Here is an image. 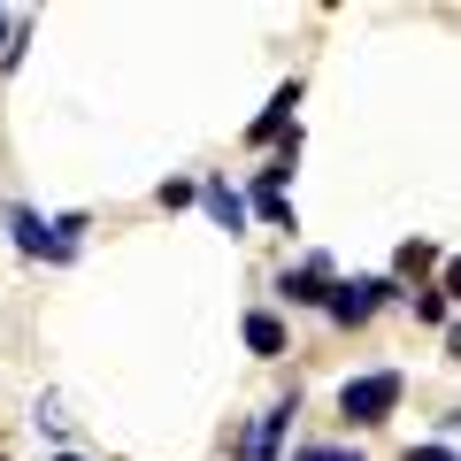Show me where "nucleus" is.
I'll use <instances>...</instances> for the list:
<instances>
[{
	"label": "nucleus",
	"instance_id": "f8f14e48",
	"mask_svg": "<svg viewBox=\"0 0 461 461\" xmlns=\"http://www.w3.org/2000/svg\"><path fill=\"white\" fill-rule=\"evenodd\" d=\"M54 461H85V454H54Z\"/></svg>",
	"mask_w": 461,
	"mask_h": 461
},
{
	"label": "nucleus",
	"instance_id": "f257e3e1",
	"mask_svg": "<svg viewBox=\"0 0 461 461\" xmlns=\"http://www.w3.org/2000/svg\"><path fill=\"white\" fill-rule=\"evenodd\" d=\"M400 393H408V377H400V369H369V377H346L339 384V415L346 423H384V415L400 408Z\"/></svg>",
	"mask_w": 461,
	"mask_h": 461
},
{
	"label": "nucleus",
	"instance_id": "7ed1b4c3",
	"mask_svg": "<svg viewBox=\"0 0 461 461\" xmlns=\"http://www.w3.org/2000/svg\"><path fill=\"white\" fill-rule=\"evenodd\" d=\"M277 293L293 300V308H323V293H330V262H323V254H308L300 269H285V277H277Z\"/></svg>",
	"mask_w": 461,
	"mask_h": 461
},
{
	"label": "nucleus",
	"instance_id": "20e7f679",
	"mask_svg": "<svg viewBox=\"0 0 461 461\" xmlns=\"http://www.w3.org/2000/svg\"><path fill=\"white\" fill-rule=\"evenodd\" d=\"M193 193H200V200H208V215H215V223H223V230H230V239H239V230H247V200L230 193V177H200V185H193Z\"/></svg>",
	"mask_w": 461,
	"mask_h": 461
},
{
	"label": "nucleus",
	"instance_id": "1a4fd4ad",
	"mask_svg": "<svg viewBox=\"0 0 461 461\" xmlns=\"http://www.w3.org/2000/svg\"><path fill=\"white\" fill-rule=\"evenodd\" d=\"M293 461H362V446H293Z\"/></svg>",
	"mask_w": 461,
	"mask_h": 461
},
{
	"label": "nucleus",
	"instance_id": "6e6552de",
	"mask_svg": "<svg viewBox=\"0 0 461 461\" xmlns=\"http://www.w3.org/2000/svg\"><path fill=\"white\" fill-rule=\"evenodd\" d=\"M8 230H16V247L32 254V262H47V215H32V208H16V215H8Z\"/></svg>",
	"mask_w": 461,
	"mask_h": 461
},
{
	"label": "nucleus",
	"instance_id": "39448f33",
	"mask_svg": "<svg viewBox=\"0 0 461 461\" xmlns=\"http://www.w3.org/2000/svg\"><path fill=\"white\" fill-rule=\"evenodd\" d=\"M293 415H300V393H293V400H277V408L262 415V430H254L247 454H254V461H277V454H285V430H293Z\"/></svg>",
	"mask_w": 461,
	"mask_h": 461
},
{
	"label": "nucleus",
	"instance_id": "423d86ee",
	"mask_svg": "<svg viewBox=\"0 0 461 461\" xmlns=\"http://www.w3.org/2000/svg\"><path fill=\"white\" fill-rule=\"evenodd\" d=\"M293 108H300V77H293V85H277V100H269V108L254 115V131H247V139H254V147H269V139H285V123H293Z\"/></svg>",
	"mask_w": 461,
	"mask_h": 461
},
{
	"label": "nucleus",
	"instance_id": "f03ea898",
	"mask_svg": "<svg viewBox=\"0 0 461 461\" xmlns=\"http://www.w3.org/2000/svg\"><path fill=\"white\" fill-rule=\"evenodd\" d=\"M384 300H400V285H393V277H346V285H330V293H323V308H330V323L354 330V323H369Z\"/></svg>",
	"mask_w": 461,
	"mask_h": 461
},
{
	"label": "nucleus",
	"instance_id": "9d476101",
	"mask_svg": "<svg viewBox=\"0 0 461 461\" xmlns=\"http://www.w3.org/2000/svg\"><path fill=\"white\" fill-rule=\"evenodd\" d=\"M408 461H454V446H408Z\"/></svg>",
	"mask_w": 461,
	"mask_h": 461
},
{
	"label": "nucleus",
	"instance_id": "0eeeda50",
	"mask_svg": "<svg viewBox=\"0 0 461 461\" xmlns=\"http://www.w3.org/2000/svg\"><path fill=\"white\" fill-rule=\"evenodd\" d=\"M247 346H254V354H269V362H277V354H285V323H277V315H269V308H254V315H247Z\"/></svg>",
	"mask_w": 461,
	"mask_h": 461
},
{
	"label": "nucleus",
	"instance_id": "9b49d317",
	"mask_svg": "<svg viewBox=\"0 0 461 461\" xmlns=\"http://www.w3.org/2000/svg\"><path fill=\"white\" fill-rule=\"evenodd\" d=\"M8 47H16V23H8V16H0V62H8Z\"/></svg>",
	"mask_w": 461,
	"mask_h": 461
}]
</instances>
